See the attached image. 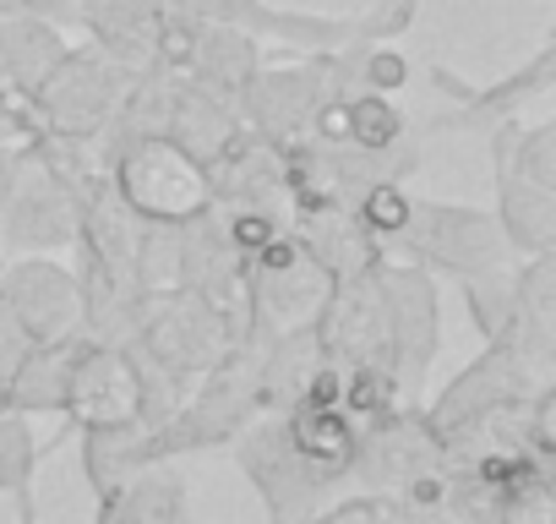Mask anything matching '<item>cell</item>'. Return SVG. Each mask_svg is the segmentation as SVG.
<instances>
[{"mask_svg":"<svg viewBox=\"0 0 556 524\" xmlns=\"http://www.w3.org/2000/svg\"><path fill=\"white\" fill-rule=\"evenodd\" d=\"M317 345L333 366H382L409 399H420L426 372L442 345V296L437 274L420 262L382 257L366 274L333 285L317 312Z\"/></svg>","mask_w":556,"mask_h":524,"instance_id":"6da1fadb","label":"cell"},{"mask_svg":"<svg viewBox=\"0 0 556 524\" xmlns=\"http://www.w3.org/2000/svg\"><path fill=\"white\" fill-rule=\"evenodd\" d=\"M256 415H262L256 410V339H245L213 372H202L186 388V399L153 426V459L229 448Z\"/></svg>","mask_w":556,"mask_h":524,"instance_id":"7a4b0ae2","label":"cell"},{"mask_svg":"<svg viewBox=\"0 0 556 524\" xmlns=\"http://www.w3.org/2000/svg\"><path fill=\"white\" fill-rule=\"evenodd\" d=\"M131 72L110 61L99 45L72 39L66 55L45 72V83L28 93V137H72V142H99L110 115L121 110Z\"/></svg>","mask_w":556,"mask_h":524,"instance_id":"3957f363","label":"cell"},{"mask_svg":"<svg viewBox=\"0 0 556 524\" xmlns=\"http://www.w3.org/2000/svg\"><path fill=\"white\" fill-rule=\"evenodd\" d=\"M551 383H556V355L529 350V345H518L513 334H496V339L480 345V355H475L431 404H420V415H426V426L437 432V442H447L453 432L475 426L480 415H496V410H507V404H529V399H534L540 388H551Z\"/></svg>","mask_w":556,"mask_h":524,"instance_id":"277c9868","label":"cell"},{"mask_svg":"<svg viewBox=\"0 0 556 524\" xmlns=\"http://www.w3.org/2000/svg\"><path fill=\"white\" fill-rule=\"evenodd\" d=\"M388 257L420 262L426 274H447L453 285H458V279H475V274L513 269V262H518L513 246L502 240L491 208L442 202V197H415L409 224H404V235L393 240Z\"/></svg>","mask_w":556,"mask_h":524,"instance_id":"5b68a950","label":"cell"},{"mask_svg":"<svg viewBox=\"0 0 556 524\" xmlns=\"http://www.w3.org/2000/svg\"><path fill=\"white\" fill-rule=\"evenodd\" d=\"M104 175L115 197L142 219V224H186L207 208V175L197 159H186L169 137H142L126 142L104 159Z\"/></svg>","mask_w":556,"mask_h":524,"instance_id":"8992f818","label":"cell"},{"mask_svg":"<svg viewBox=\"0 0 556 524\" xmlns=\"http://www.w3.org/2000/svg\"><path fill=\"white\" fill-rule=\"evenodd\" d=\"M328 296H333V279L312 262V251L285 229L273 246H262L245 262V339H273L285 328L317 323Z\"/></svg>","mask_w":556,"mask_h":524,"instance_id":"52a82bcc","label":"cell"},{"mask_svg":"<svg viewBox=\"0 0 556 524\" xmlns=\"http://www.w3.org/2000/svg\"><path fill=\"white\" fill-rule=\"evenodd\" d=\"M229 448H235L245 481L256 486V497L267 508V524H301V519H312L317 508H328L339 497V481H328L323 470H312L295 453V442L285 432V415H256Z\"/></svg>","mask_w":556,"mask_h":524,"instance_id":"ba28073f","label":"cell"},{"mask_svg":"<svg viewBox=\"0 0 556 524\" xmlns=\"http://www.w3.org/2000/svg\"><path fill=\"white\" fill-rule=\"evenodd\" d=\"M61 421L72 432L148 421V383H142V366L126 339L77 334L72 366H66V394H61Z\"/></svg>","mask_w":556,"mask_h":524,"instance_id":"9c48e42d","label":"cell"},{"mask_svg":"<svg viewBox=\"0 0 556 524\" xmlns=\"http://www.w3.org/2000/svg\"><path fill=\"white\" fill-rule=\"evenodd\" d=\"M431 83L447 93V110L431 115V121H415V132L426 142L437 137H453V132H491L502 121H518L529 99H540L551 83H556V39H545L518 72L496 77V83H464L453 77L447 66H431Z\"/></svg>","mask_w":556,"mask_h":524,"instance_id":"30bf717a","label":"cell"},{"mask_svg":"<svg viewBox=\"0 0 556 524\" xmlns=\"http://www.w3.org/2000/svg\"><path fill=\"white\" fill-rule=\"evenodd\" d=\"M0 296H7L28 345H61L83 334V290L66 257L50 251L0 257Z\"/></svg>","mask_w":556,"mask_h":524,"instance_id":"8fae6325","label":"cell"},{"mask_svg":"<svg viewBox=\"0 0 556 524\" xmlns=\"http://www.w3.org/2000/svg\"><path fill=\"white\" fill-rule=\"evenodd\" d=\"M442 464V442L437 432L426 426L420 415V399L399 404L393 415L371 421L361 432V448H355V464H350V481L371 497H399L409 481H420L426 470Z\"/></svg>","mask_w":556,"mask_h":524,"instance_id":"7c38bea8","label":"cell"},{"mask_svg":"<svg viewBox=\"0 0 556 524\" xmlns=\"http://www.w3.org/2000/svg\"><path fill=\"white\" fill-rule=\"evenodd\" d=\"M207 175V202L213 208H273L290 219V197H285V148L256 137V132H235L229 148L202 170Z\"/></svg>","mask_w":556,"mask_h":524,"instance_id":"4fadbf2b","label":"cell"},{"mask_svg":"<svg viewBox=\"0 0 556 524\" xmlns=\"http://www.w3.org/2000/svg\"><path fill=\"white\" fill-rule=\"evenodd\" d=\"M485 148H491V186H496V229L502 240L513 246V257H534V251H556V191L523 180L502 142L485 132Z\"/></svg>","mask_w":556,"mask_h":524,"instance_id":"5bb4252c","label":"cell"},{"mask_svg":"<svg viewBox=\"0 0 556 524\" xmlns=\"http://www.w3.org/2000/svg\"><path fill=\"white\" fill-rule=\"evenodd\" d=\"M262 66V45L240 28H224V23H202L191 17V39H186V55H180V77L218 93V99H240V88L256 77Z\"/></svg>","mask_w":556,"mask_h":524,"instance_id":"9a60e30c","label":"cell"},{"mask_svg":"<svg viewBox=\"0 0 556 524\" xmlns=\"http://www.w3.org/2000/svg\"><path fill=\"white\" fill-rule=\"evenodd\" d=\"M72 28L45 17H0V99L28 104V93L45 83V72L66 55Z\"/></svg>","mask_w":556,"mask_h":524,"instance_id":"2e32d148","label":"cell"},{"mask_svg":"<svg viewBox=\"0 0 556 524\" xmlns=\"http://www.w3.org/2000/svg\"><path fill=\"white\" fill-rule=\"evenodd\" d=\"M93 524H186V475L175 459H153L99 497Z\"/></svg>","mask_w":556,"mask_h":524,"instance_id":"e0dca14e","label":"cell"},{"mask_svg":"<svg viewBox=\"0 0 556 524\" xmlns=\"http://www.w3.org/2000/svg\"><path fill=\"white\" fill-rule=\"evenodd\" d=\"M285 415V432H290V442H295V453L312 464V470H323L328 481H350V464H355V448H361V426L339 410V404H328V399H301V404H290V410H278Z\"/></svg>","mask_w":556,"mask_h":524,"instance_id":"ac0fdd59","label":"cell"},{"mask_svg":"<svg viewBox=\"0 0 556 524\" xmlns=\"http://www.w3.org/2000/svg\"><path fill=\"white\" fill-rule=\"evenodd\" d=\"M235 132H240L235 104L180 77V88H175V110H169V132H164V137H169L186 159H197V164L207 170V164L229 148Z\"/></svg>","mask_w":556,"mask_h":524,"instance_id":"d6986e66","label":"cell"},{"mask_svg":"<svg viewBox=\"0 0 556 524\" xmlns=\"http://www.w3.org/2000/svg\"><path fill=\"white\" fill-rule=\"evenodd\" d=\"M77 437V459L83 475L93 486V497L115 491L126 475H137L142 464H153V426L148 421H126V426H83Z\"/></svg>","mask_w":556,"mask_h":524,"instance_id":"ffe728a7","label":"cell"},{"mask_svg":"<svg viewBox=\"0 0 556 524\" xmlns=\"http://www.w3.org/2000/svg\"><path fill=\"white\" fill-rule=\"evenodd\" d=\"M72 345H28L17 355V366L0 377V410L17 415H61V394H66V366H72Z\"/></svg>","mask_w":556,"mask_h":524,"instance_id":"44dd1931","label":"cell"},{"mask_svg":"<svg viewBox=\"0 0 556 524\" xmlns=\"http://www.w3.org/2000/svg\"><path fill=\"white\" fill-rule=\"evenodd\" d=\"M72 437V426L61 421L55 437H34V415H17V410H0V491H7L17 502V519L23 524H39L34 513V470L50 448H61Z\"/></svg>","mask_w":556,"mask_h":524,"instance_id":"7402d4cb","label":"cell"},{"mask_svg":"<svg viewBox=\"0 0 556 524\" xmlns=\"http://www.w3.org/2000/svg\"><path fill=\"white\" fill-rule=\"evenodd\" d=\"M409 208H415V191H409V180H371L355 202H350V213H355V224L382 246V251H393V240L404 235V224H409Z\"/></svg>","mask_w":556,"mask_h":524,"instance_id":"603a6c76","label":"cell"},{"mask_svg":"<svg viewBox=\"0 0 556 524\" xmlns=\"http://www.w3.org/2000/svg\"><path fill=\"white\" fill-rule=\"evenodd\" d=\"M0 17H45L77 34V0H0Z\"/></svg>","mask_w":556,"mask_h":524,"instance_id":"cb8c5ba5","label":"cell"},{"mask_svg":"<svg viewBox=\"0 0 556 524\" xmlns=\"http://www.w3.org/2000/svg\"><path fill=\"white\" fill-rule=\"evenodd\" d=\"M28 350V339H23V328H17V317H12V307H7V296H0V377H7L12 366H17V355Z\"/></svg>","mask_w":556,"mask_h":524,"instance_id":"d4e9b609","label":"cell"},{"mask_svg":"<svg viewBox=\"0 0 556 524\" xmlns=\"http://www.w3.org/2000/svg\"><path fill=\"white\" fill-rule=\"evenodd\" d=\"M0 142H28V115L12 99H0Z\"/></svg>","mask_w":556,"mask_h":524,"instance_id":"484cf974","label":"cell"},{"mask_svg":"<svg viewBox=\"0 0 556 524\" xmlns=\"http://www.w3.org/2000/svg\"><path fill=\"white\" fill-rule=\"evenodd\" d=\"M17 153H23V142H0V197H7V186H12V170H17Z\"/></svg>","mask_w":556,"mask_h":524,"instance_id":"4316f807","label":"cell"},{"mask_svg":"<svg viewBox=\"0 0 556 524\" xmlns=\"http://www.w3.org/2000/svg\"><path fill=\"white\" fill-rule=\"evenodd\" d=\"M186 524H191V519H186Z\"/></svg>","mask_w":556,"mask_h":524,"instance_id":"83f0119b","label":"cell"}]
</instances>
